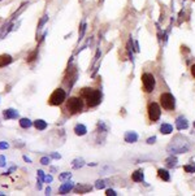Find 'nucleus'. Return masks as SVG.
<instances>
[{
    "instance_id": "13",
    "label": "nucleus",
    "mask_w": 195,
    "mask_h": 196,
    "mask_svg": "<svg viewBox=\"0 0 195 196\" xmlns=\"http://www.w3.org/2000/svg\"><path fill=\"white\" fill-rule=\"evenodd\" d=\"M173 131V127L172 125H169V124H163L161 126H160V133L161 134H165V135H168L170 134Z\"/></svg>"
},
{
    "instance_id": "14",
    "label": "nucleus",
    "mask_w": 195,
    "mask_h": 196,
    "mask_svg": "<svg viewBox=\"0 0 195 196\" xmlns=\"http://www.w3.org/2000/svg\"><path fill=\"white\" fill-rule=\"evenodd\" d=\"M165 165H167V168H174V166L177 165V159H176L174 156H169V157L165 160Z\"/></svg>"
},
{
    "instance_id": "16",
    "label": "nucleus",
    "mask_w": 195,
    "mask_h": 196,
    "mask_svg": "<svg viewBox=\"0 0 195 196\" xmlns=\"http://www.w3.org/2000/svg\"><path fill=\"white\" fill-rule=\"evenodd\" d=\"M183 170L186 171V173H195V165H194V164L185 165V166H183Z\"/></svg>"
},
{
    "instance_id": "12",
    "label": "nucleus",
    "mask_w": 195,
    "mask_h": 196,
    "mask_svg": "<svg viewBox=\"0 0 195 196\" xmlns=\"http://www.w3.org/2000/svg\"><path fill=\"white\" fill-rule=\"evenodd\" d=\"M158 177L164 180V182H168V180L170 179V175L168 173V170H165V169H159L158 170Z\"/></svg>"
},
{
    "instance_id": "4",
    "label": "nucleus",
    "mask_w": 195,
    "mask_h": 196,
    "mask_svg": "<svg viewBox=\"0 0 195 196\" xmlns=\"http://www.w3.org/2000/svg\"><path fill=\"white\" fill-rule=\"evenodd\" d=\"M160 107L163 108L164 110H174L176 108V99L172 94H169V92H163L161 95H160Z\"/></svg>"
},
{
    "instance_id": "17",
    "label": "nucleus",
    "mask_w": 195,
    "mask_h": 196,
    "mask_svg": "<svg viewBox=\"0 0 195 196\" xmlns=\"http://www.w3.org/2000/svg\"><path fill=\"white\" fill-rule=\"evenodd\" d=\"M72 188V184L70 183H66V184H64V186H62V187L60 188V192L61 194H65V192H68V191H69Z\"/></svg>"
},
{
    "instance_id": "25",
    "label": "nucleus",
    "mask_w": 195,
    "mask_h": 196,
    "mask_svg": "<svg viewBox=\"0 0 195 196\" xmlns=\"http://www.w3.org/2000/svg\"><path fill=\"white\" fill-rule=\"evenodd\" d=\"M194 127H195V121H194Z\"/></svg>"
},
{
    "instance_id": "3",
    "label": "nucleus",
    "mask_w": 195,
    "mask_h": 196,
    "mask_svg": "<svg viewBox=\"0 0 195 196\" xmlns=\"http://www.w3.org/2000/svg\"><path fill=\"white\" fill-rule=\"evenodd\" d=\"M65 108L70 114H77L83 109V99L78 96H70L68 100H65Z\"/></svg>"
},
{
    "instance_id": "24",
    "label": "nucleus",
    "mask_w": 195,
    "mask_h": 196,
    "mask_svg": "<svg viewBox=\"0 0 195 196\" xmlns=\"http://www.w3.org/2000/svg\"><path fill=\"white\" fill-rule=\"evenodd\" d=\"M190 72H191V75H193V78H195V64L191 66V69H190Z\"/></svg>"
},
{
    "instance_id": "1",
    "label": "nucleus",
    "mask_w": 195,
    "mask_h": 196,
    "mask_svg": "<svg viewBox=\"0 0 195 196\" xmlns=\"http://www.w3.org/2000/svg\"><path fill=\"white\" fill-rule=\"evenodd\" d=\"M80 95L83 101L86 103V105L89 108H94L98 107L101 101V94L99 90L96 89H90V87H85V89L80 90Z\"/></svg>"
},
{
    "instance_id": "6",
    "label": "nucleus",
    "mask_w": 195,
    "mask_h": 196,
    "mask_svg": "<svg viewBox=\"0 0 195 196\" xmlns=\"http://www.w3.org/2000/svg\"><path fill=\"white\" fill-rule=\"evenodd\" d=\"M156 79L151 73H143L142 74V89L146 94H151L155 90Z\"/></svg>"
},
{
    "instance_id": "18",
    "label": "nucleus",
    "mask_w": 195,
    "mask_h": 196,
    "mask_svg": "<svg viewBox=\"0 0 195 196\" xmlns=\"http://www.w3.org/2000/svg\"><path fill=\"white\" fill-rule=\"evenodd\" d=\"M89 190H91V187H89V186H78V187L76 188V191L77 192H86V191H89Z\"/></svg>"
},
{
    "instance_id": "11",
    "label": "nucleus",
    "mask_w": 195,
    "mask_h": 196,
    "mask_svg": "<svg viewBox=\"0 0 195 196\" xmlns=\"http://www.w3.org/2000/svg\"><path fill=\"white\" fill-rule=\"evenodd\" d=\"M12 62V57L7 55V53H3V55H0V68H4L9 65V64Z\"/></svg>"
},
{
    "instance_id": "2",
    "label": "nucleus",
    "mask_w": 195,
    "mask_h": 196,
    "mask_svg": "<svg viewBox=\"0 0 195 196\" xmlns=\"http://www.w3.org/2000/svg\"><path fill=\"white\" fill-rule=\"evenodd\" d=\"M189 149H190V143L185 138H182V136H181V142H178V136H176L172 140V143L168 145V152H170L172 155L185 153V152H187Z\"/></svg>"
},
{
    "instance_id": "9",
    "label": "nucleus",
    "mask_w": 195,
    "mask_h": 196,
    "mask_svg": "<svg viewBox=\"0 0 195 196\" xmlns=\"http://www.w3.org/2000/svg\"><path fill=\"white\" fill-rule=\"evenodd\" d=\"M131 179H133L134 182H143V179H144L143 169H138V170H135L134 173L131 174Z\"/></svg>"
},
{
    "instance_id": "20",
    "label": "nucleus",
    "mask_w": 195,
    "mask_h": 196,
    "mask_svg": "<svg viewBox=\"0 0 195 196\" xmlns=\"http://www.w3.org/2000/svg\"><path fill=\"white\" fill-rule=\"evenodd\" d=\"M105 187V182H104V180H98V182H96V188H104Z\"/></svg>"
},
{
    "instance_id": "7",
    "label": "nucleus",
    "mask_w": 195,
    "mask_h": 196,
    "mask_svg": "<svg viewBox=\"0 0 195 196\" xmlns=\"http://www.w3.org/2000/svg\"><path fill=\"white\" fill-rule=\"evenodd\" d=\"M147 116H148L150 121L156 122L160 118V116H161V107H160L158 103L151 101L147 107Z\"/></svg>"
},
{
    "instance_id": "5",
    "label": "nucleus",
    "mask_w": 195,
    "mask_h": 196,
    "mask_svg": "<svg viewBox=\"0 0 195 196\" xmlns=\"http://www.w3.org/2000/svg\"><path fill=\"white\" fill-rule=\"evenodd\" d=\"M65 100H66L65 91L62 89H56V90H53V92L50 96V99H48V104L52 105V107H57V105H61Z\"/></svg>"
},
{
    "instance_id": "10",
    "label": "nucleus",
    "mask_w": 195,
    "mask_h": 196,
    "mask_svg": "<svg viewBox=\"0 0 195 196\" xmlns=\"http://www.w3.org/2000/svg\"><path fill=\"white\" fill-rule=\"evenodd\" d=\"M136 140H138V134L134 131H128L125 134V142H128V143H135Z\"/></svg>"
},
{
    "instance_id": "8",
    "label": "nucleus",
    "mask_w": 195,
    "mask_h": 196,
    "mask_svg": "<svg viewBox=\"0 0 195 196\" xmlns=\"http://www.w3.org/2000/svg\"><path fill=\"white\" fill-rule=\"evenodd\" d=\"M176 127H177L178 130H186L187 127H189V122H187V120L183 116L177 117V120H176Z\"/></svg>"
},
{
    "instance_id": "23",
    "label": "nucleus",
    "mask_w": 195,
    "mask_h": 196,
    "mask_svg": "<svg viewBox=\"0 0 195 196\" xmlns=\"http://www.w3.org/2000/svg\"><path fill=\"white\" fill-rule=\"evenodd\" d=\"M105 195H108V196H116L117 194L113 190H107V194H105Z\"/></svg>"
},
{
    "instance_id": "21",
    "label": "nucleus",
    "mask_w": 195,
    "mask_h": 196,
    "mask_svg": "<svg viewBox=\"0 0 195 196\" xmlns=\"http://www.w3.org/2000/svg\"><path fill=\"white\" fill-rule=\"evenodd\" d=\"M20 124H21L22 127H27V126H30V121H27V120H21V122H20Z\"/></svg>"
},
{
    "instance_id": "22",
    "label": "nucleus",
    "mask_w": 195,
    "mask_h": 196,
    "mask_svg": "<svg viewBox=\"0 0 195 196\" xmlns=\"http://www.w3.org/2000/svg\"><path fill=\"white\" fill-rule=\"evenodd\" d=\"M155 142H156V136H151V138L147 139V143H148V144H154Z\"/></svg>"
},
{
    "instance_id": "19",
    "label": "nucleus",
    "mask_w": 195,
    "mask_h": 196,
    "mask_svg": "<svg viewBox=\"0 0 195 196\" xmlns=\"http://www.w3.org/2000/svg\"><path fill=\"white\" fill-rule=\"evenodd\" d=\"M35 127H37V129H44V127H46V124H44L43 121H37V122H35Z\"/></svg>"
},
{
    "instance_id": "15",
    "label": "nucleus",
    "mask_w": 195,
    "mask_h": 196,
    "mask_svg": "<svg viewBox=\"0 0 195 196\" xmlns=\"http://www.w3.org/2000/svg\"><path fill=\"white\" fill-rule=\"evenodd\" d=\"M74 131H76L77 135H85L87 133V129H86V126H83V125H77L74 127Z\"/></svg>"
}]
</instances>
